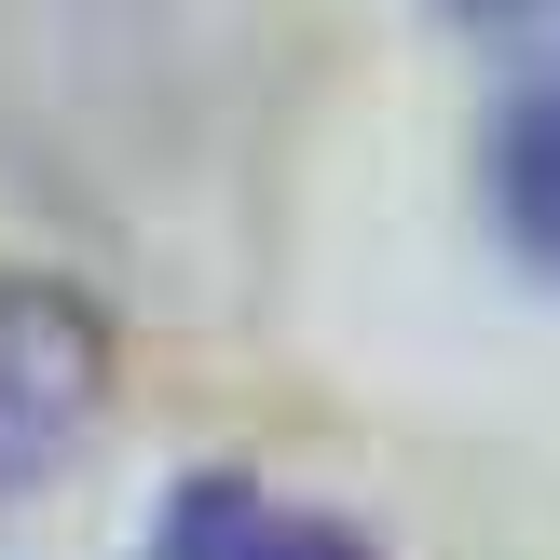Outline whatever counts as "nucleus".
Instances as JSON below:
<instances>
[{"instance_id":"4","label":"nucleus","mask_w":560,"mask_h":560,"mask_svg":"<svg viewBox=\"0 0 560 560\" xmlns=\"http://www.w3.org/2000/svg\"><path fill=\"white\" fill-rule=\"evenodd\" d=\"M465 14H520V0H465Z\"/></svg>"},{"instance_id":"2","label":"nucleus","mask_w":560,"mask_h":560,"mask_svg":"<svg viewBox=\"0 0 560 560\" xmlns=\"http://www.w3.org/2000/svg\"><path fill=\"white\" fill-rule=\"evenodd\" d=\"M151 560H370V547H355L342 520H315V506H273L260 479H191L178 506H164Z\"/></svg>"},{"instance_id":"1","label":"nucleus","mask_w":560,"mask_h":560,"mask_svg":"<svg viewBox=\"0 0 560 560\" xmlns=\"http://www.w3.org/2000/svg\"><path fill=\"white\" fill-rule=\"evenodd\" d=\"M109 342L69 288H0V492H27L82 424H96Z\"/></svg>"},{"instance_id":"3","label":"nucleus","mask_w":560,"mask_h":560,"mask_svg":"<svg viewBox=\"0 0 560 560\" xmlns=\"http://www.w3.org/2000/svg\"><path fill=\"white\" fill-rule=\"evenodd\" d=\"M492 178H506V233L534 246V260H560V96H534L506 124V164H492Z\"/></svg>"}]
</instances>
